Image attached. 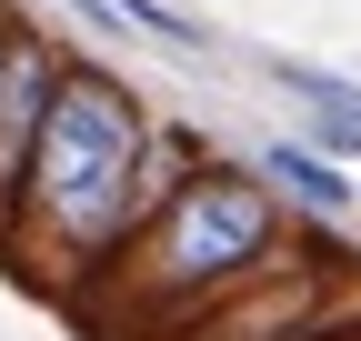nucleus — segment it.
<instances>
[{
	"mask_svg": "<svg viewBox=\"0 0 361 341\" xmlns=\"http://www.w3.org/2000/svg\"><path fill=\"white\" fill-rule=\"evenodd\" d=\"M191 161H211V151L191 131H161L101 61H61V91H51V120H40V151H30L0 261L51 281V291H80L171 201V181Z\"/></svg>",
	"mask_w": 361,
	"mask_h": 341,
	"instance_id": "f257e3e1",
	"label": "nucleus"
},
{
	"mask_svg": "<svg viewBox=\"0 0 361 341\" xmlns=\"http://www.w3.org/2000/svg\"><path fill=\"white\" fill-rule=\"evenodd\" d=\"M281 241H291V221H281V191H271L261 161L251 170L241 161H191L171 181V201L71 291V302L101 331H121V341L191 331L201 311H221L241 281H261L281 261Z\"/></svg>",
	"mask_w": 361,
	"mask_h": 341,
	"instance_id": "f03ea898",
	"label": "nucleus"
},
{
	"mask_svg": "<svg viewBox=\"0 0 361 341\" xmlns=\"http://www.w3.org/2000/svg\"><path fill=\"white\" fill-rule=\"evenodd\" d=\"M51 91H61V51L11 20V51H0V241H11V211H20V181H30L40 120H51Z\"/></svg>",
	"mask_w": 361,
	"mask_h": 341,
	"instance_id": "7ed1b4c3",
	"label": "nucleus"
},
{
	"mask_svg": "<svg viewBox=\"0 0 361 341\" xmlns=\"http://www.w3.org/2000/svg\"><path fill=\"white\" fill-rule=\"evenodd\" d=\"M261 170H271V191H281V201L311 211V221H341V211L361 201V191H351V170H341L331 151H311V141H271Z\"/></svg>",
	"mask_w": 361,
	"mask_h": 341,
	"instance_id": "20e7f679",
	"label": "nucleus"
},
{
	"mask_svg": "<svg viewBox=\"0 0 361 341\" xmlns=\"http://www.w3.org/2000/svg\"><path fill=\"white\" fill-rule=\"evenodd\" d=\"M121 20H130V40H151V51H171V61H221V40L180 11V0H121Z\"/></svg>",
	"mask_w": 361,
	"mask_h": 341,
	"instance_id": "39448f33",
	"label": "nucleus"
},
{
	"mask_svg": "<svg viewBox=\"0 0 361 341\" xmlns=\"http://www.w3.org/2000/svg\"><path fill=\"white\" fill-rule=\"evenodd\" d=\"M271 80H281L291 101H311V111H361V80H331V70H311V61H271Z\"/></svg>",
	"mask_w": 361,
	"mask_h": 341,
	"instance_id": "423d86ee",
	"label": "nucleus"
},
{
	"mask_svg": "<svg viewBox=\"0 0 361 341\" xmlns=\"http://www.w3.org/2000/svg\"><path fill=\"white\" fill-rule=\"evenodd\" d=\"M311 341H361V331H311Z\"/></svg>",
	"mask_w": 361,
	"mask_h": 341,
	"instance_id": "0eeeda50",
	"label": "nucleus"
},
{
	"mask_svg": "<svg viewBox=\"0 0 361 341\" xmlns=\"http://www.w3.org/2000/svg\"><path fill=\"white\" fill-rule=\"evenodd\" d=\"M0 51H11V20H0Z\"/></svg>",
	"mask_w": 361,
	"mask_h": 341,
	"instance_id": "6e6552de",
	"label": "nucleus"
}]
</instances>
